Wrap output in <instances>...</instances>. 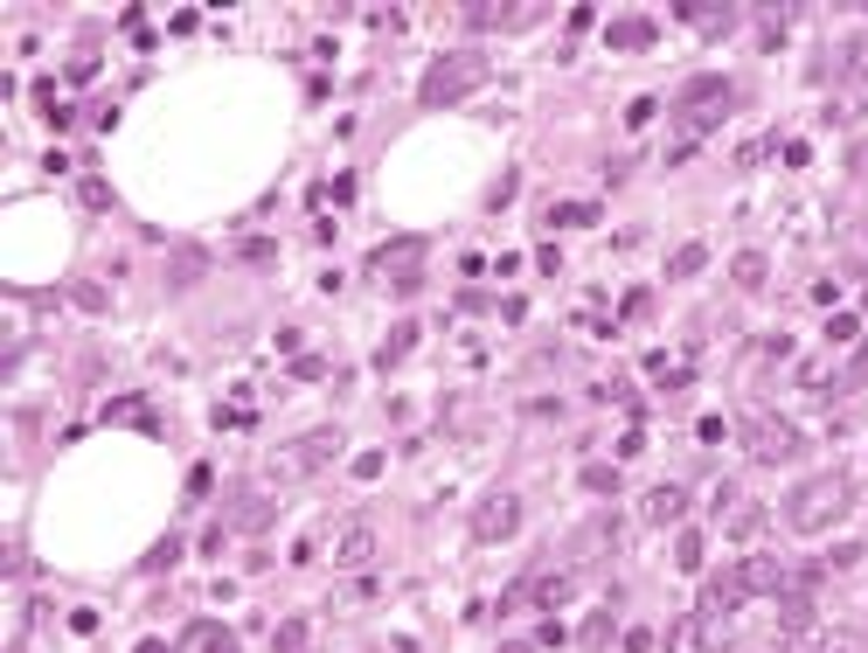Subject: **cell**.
Returning a JSON list of instances; mask_svg holds the SVG:
<instances>
[{
    "instance_id": "24",
    "label": "cell",
    "mask_w": 868,
    "mask_h": 653,
    "mask_svg": "<svg viewBox=\"0 0 868 653\" xmlns=\"http://www.w3.org/2000/svg\"><path fill=\"white\" fill-rule=\"evenodd\" d=\"M306 640H313V625L306 619H285L278 633H272V653H306Z\"/></svg>"
},
{
    "instance_id": "30",
    "label": "cell",
    "mask_w": 868,
    "mask_h": 653,
    "mask_svg": "<svg viewBox=\"0 0 868 653\" xmlns=\"http://www.w3.org/2000/svg\"><path fill=\"white\" fill-rule=\"evenodd\" d=\"M195 278H202V251L188 244V251H181V257H174V285H195Z\"/></svg>"
},
{
    "instance_id": "18",
    "label": "cell",
    "mask_w": 868,
    "mask_h": 653,
    "mask_svg": "<svg viewBox=\"0 0 868 653\" xmlns=\"http://www.w3.org/2000/svg\"><path fill=\"white\" fill-rule=\"evenodd\" d=\"M417 348V320H404V327H389V341L376 348V369H397V361Z\"/></svg>"
},
{
    "instance_id": "25",
    "label": "cell",
    "mask_w": 868,
    "mask_h": 653,
    "mask_svg": "<svg viewBox=\"0 0 868 653\" xmlns=\"http://www.w3.org/2000/svg\"><path fill=\"white\" fill-rule=\"evenodd\" d=\"M702 265H708V251H702V244H681V251L667 257V278H695Z\"/></svg>"
},
{
    "instance_id": "32",
    "label": "cell",
    "mask_w": 868,
    "mask_h": 653,
    "mask_svg": "<svg viewBox=\"0 0 868 653\" xmlns=\"http://www.w3.org/2000/svg\"><path fill=\"white\" fill-rule=\"evenodd\" d=\"M584 487H591V493H612L619 473H612V466H584Z\"/></svg>"
},
{
    "instance_id": "1",
    "label": "cell",
    "mask_w": 868,
    "mask_h": 653,
    "mask_svg": "<svg viewBox=\"0 0 868 653\" xmlns=\"http://www.w3.org/2000/svg\"><path fill=\"white\" fill-rule=\"evenodd\" d=\"M848 508H855V480L848 473H813V480H799L793 493H785V521H793L799 535L834 529Z\"/></svg>"
},
{
    "instance_id": "13",
    "label": "cell",
    "mask_w": 868,
    "mask_h": 653,
    "mask_svg": "<svg viewBox=\"0 0 868 653\" xmlns=\"http://www.w3.org/2000/svg\"><path fill=\"white\" fill-rule=\"evenodd\" d=\"M223 529H236V535H257V529H272V501H265V493H236V501H229V514H223Z\"/></svg>"
},
{
    "instance_id": "23",
    "label": "cell",
    "mask_w": 868,
    "mask_h": 653,
    "mask_svg": "<svg viewBox=\"0 0 868 653\" xmlns=\"http://www.w3.org/2000/svg\"><path fill=\"white\" fill-rule=\"evenodd\" d=\"M612 535H619V521H584V529H576V557H598Z\"/></svg>"
},
{
    "instance_id": "39",
    "label": "cell",
    "mask_w": 868,
    "mask_h": 653,
    "mask_svg": "<svg viewBox=\"0 0 868 653\" xmlns=\"http://www.w3.org/2000/svg\"><path fill=\"white\" fill-rule=\"evenodd\" d=\"M133 653H167V646H161V640H140V646H133Z\"/></svg>"
},
{
    "instance_id": "5",
    "label": "cell",
    "mask_w": 868,
    "mask_h": 653,
    "mask_svg": "<svg viewBox=\"0 0 868 653\" xmlns=\"http://www.w3.org/2000/svg\"><path fill=\"white\" fill-rule=\"evenodd\" d=\"M466 529H472V542H514V529H521V493H508V487L480 493Z\"/></svg>"
},
{
    "instance_id": "19",
    "label": "cell",
    "mask_w": 868,
    "mask_h": 653,
    "mask_svg": "<svg viewBox=\"0 0 868 653\" xmlns=\"http://www.w3.org/2000/svg\"><path fill=\"white\" fill-rule=\"evenodd\" d=\"M778 625H785V633H806V625H813V591H785Z\"/></svg>"
},
{
    "instance_id": "7",
    "label": "cell",
    "mask_w": 868,
    "mask_h": 653,
    "mask_svg": "<svg viewBox=\"0 0 868 653\" xmlns=\"http://www.w3.org/2000/svg\"><path fill=\"white\" fill-rule=\"evenodd\" d=\"M723 633H729V619H716V612H681V619L667 625V653H716Z\"/></svg>"
},
{
    "instance_id": "12",
    "label": "cell",
    "mask_w": 868,
    "mask_h": 653,
    "mask_svg": "<svg viewBox=\"0 0 868 653\" xmlns=\"http://www.w3.org/2000/svg\"><path fill=\"white\" fill-rule=\"evenodd\" d=\"M570 598V578H529V584H514L501 605H535V612H556Z\"/></svg>"
},
{
    "instance_id": "15",
    "label": "cell",
    "mask_w": 868,
    "mask_h": 653,
    "mask_svg": "<svg viewBox=\"0 0 868 653\" xmlns=\"http://www.w3.org/2000/svg\"><path fill=\"white\" fill-rule=\"evenodd\" d=\"M604 42L625 49V57H640V49H653V21H646V14H619L612 29H604Z\"/></svg>"
},
{
    "instance_id": "6",
    "label": "cell",
    "mask_w": 868,
    "mask_h": 653,
    "mask_svg": "<svg viewBox=\"0 0 868 653\" xmlns=\"http://www.w3.org/2000/svg\"><path fill=\"white\" fill-rule=\"evenodd\" d=\"M425 237H397V244H376V257H368V265H376V278H389V285H397V293H417V285H425V272H417V265H425Z\"/></svg>"
},
{
    "instance_id": "34",
    "label": "cell",
    "mask_w": 868,
    "mask_h": 653,
    "mask_svg": "<svg viewBox=\"0 0 868 653\" xmlns=\"http://www.w3.org/2000/svg\"><path fill=\"white\" fill-rule=\"evenodd\" d=\"M653 112H661V104H653V98H633V104H625V125H646Z\"/></svg>"
},
{
    "instance_id": "29",
    "label": "cell",
    "mask_w": 868,
    "mask_h": 653,
    "mask_svg": "<svg viewBox=\"0 0 868 653\" xmlns=\"http://www.w3.org/2000/svg\"><path fill=\"white\" fill-rule=\"evenodd\" d=\"M674 563H681V570H702V535H695V529H681V542H674Z\"/></svg>"
},
{
    "instance_id": "28",
    "label": "cell",
    "mask_w": 868,
    "mask_h": 653,
    "mask_svg": "<svg viewBox=\"0 0 868 653\" xmlns=\"http://www.w3.org/2000/svg\"><path fill=\"white\" fill-rule=\"evenodd\" d=\"M736 285H744V293H757V285H765V257H757V251L736 257Z\"/></svg>"
},
{
    "instance_id": "16",
    "label": "cell",
    "mask_w": 868,
    "mask_h": 653,
    "mask_svg": "<svg viewBox=\"0 0 868 653\" xmlns=\"http://www.w3.org/2000/svg\"><path fill=\"white\" fill-rule=\"evenodd\" d=\"M744 584H750V598H757V591H778V598H785L793 570H785L778 557H744Z\"/></svg>"
},
{
    "instance_id": "36",
    "label": "cell",
    "mask_w": 868,
    "mask_h": 653,
    "mask_svg": "<svg viewBox=\"0 0 868 653\" xmlns=\"http://www.w3.org/2000/svg\"><path fill=\"white\" fill-rule=\"evenodd\" d=\"M293 376H299V382H320V376H327V361H313V355H299V361H293Z\"/></svg>"
},
{
    "instance_id": "11",
    "label": "cell",
    "mask_w": 868,
    "mask_h": 653,
    "mask_svg": "<svg viewBox=\"0 0 868 653\" xmlns=\"http://www.w3.org/2000/svg\"><path fill=\"white\" fill-rule=\"evenodd\" d=\"M334 452H340V438H334V431H320V438H306V446H285L272 466H278V473H313V466H327Z\"/></svg>"
},
{
    "instance_id": "31",
    "label": "cell",
    "mask_w": 868,
    "mask_h": 653,
    "mask_svg": "<svg viewBox=\"0 0 868 653\" xmlns=\"http://www.w3.org/2000/svg\"><path fill=\"white\" fill-rule=\"evenodd\" d=\"M174 563H181V542H174V535H167V542H161V550H153V557H146V563H140V570H174Z\"/></svg>"
},
{
    "instance_id": "38",
    "label": "cell",
    "mask_w": 868,
    "mask_h": 653,
    "mask_svg": "<svg viewBox=\"0 0 868 653\" xmlns=\"http://www.w3.org/2000/svg\"><path fill=\"white\" fill-rule=\"evenodd\" d=\"M208 487H216V473H208V466H195V473H188V501H202Z\"/></svg>"
},
{
    "instance_id": "22",
    "label": "cell",
    "mask_w": 868,
    "mask_h": 653,
    "mask_svg": "<svg viewBox=\"0 0 868 653\" xmlns=\"http://www.w3.org/2000/svg\"><path fill=\"white\" fill-rule=\"evenodd\" d=\"M681 21H688V29H702V35H723L736 14H729V8H681Z\"/></svg>"
},
{
    "instance_id": "17",
    "label": "cell",
    "mask_w": 868,
    "mask_h": 653,
    "mask_svg": "<svg viewBox=\"0 0 868 653\" xmlns=\"http://www.w3.org/2000/svg\"><path fill=\"white\" fill-rule=\"evenodd\" d=\"M640 514H646V521H661V529H667V521H681V514H688V487H653Z\"/></svg>"
},
{
    "instance_id": "40",
    "label": "cell",
    "mask_w": 868,
    "mask_h": 653,
    "mask_svg": "<svg viewBox=\"0 0 868 653\" xmlns=\"http://www.w3.org/2000/svg\"><path fill=\"white\" fill-rule=\"evenodd\" d=\"M827 653H868V646H827Z\"/></svg>"
},
{
    "instance_id": "10",
    "label": "cell",
    "mask_w": 868,
    "mask_h": 653,
    "mask_svg": "<svg viewBox=\"0 0 868 653\" xmlns=\"http://www.w3.org/2000/svg\"><path fill=\"white\" fill-rule=\"evenodd\" d=\"M174 653H244L236 646V633L223 619H195V625H181V646Z\"/></svg>"
},
{
    "instance_id": "37",
    "label": "cell",
    "mask_w": 868,
    "mask_h": 653,
    "mask_svg": "<svg viewBox=\"0 0 868 653\" xmlns=\"http://www.w3.org/2000/svg\"><path fill=\"white\" fill-rule=\"evenodd\" d=\"M70 299H76V306H91V313H104V293H98V285H70Z\"/></svg>"
},
{
    "instance_id": "8",
    "label": "cell",
    "mask_w": 868,
    "mask_h": 653,
    "mask_svg": "<svg viewBox=\"0 0 868 653\" xmlns=\"http://www.w3.org/2000/svg\"><path fill=\"white\" fill-rule=\"evenodd\" d=\"M744 598H750V584H744V563H729V570H716V578H702L695 612H716V619H729V612H744Z\"/></svg>"
},
{
    "instance_id": "20",
    "label": "cell",
    "mask_w": 868,
    "mask_h": 653,
    "mask_svg": "<svg viewBox=\"0 0 868 653\" xmlns=\"http://www.w3.org/2000/svg\"><path fill=\"white\" fill-rule=\"evenodd\" d=\"M861 70H868V35H848V42H840V57H834V76H848V84H855Z\"/></svg>"
},
{
    "instance_id": "9",
    "label": "cell",
    "mask_w": 868,
    "mask_h": 653,
    "mask_svg": "<svg viewBox=\"0 0 868 653\" xmlns=\"http://www.w3.org/2000/svg\"><path fill=\"white\" fill-rule=\"evenodd\" d=\"M334 563H340V570H368V563H376V529H368V521H340Z\"/></svg>"
},
{
    "instance_id": "2",
    "label": "cell",
    "mask_w": 868,
    "mask_h": 653,
    "mask_svg": "<svg viewBox=\"0 0 868 653\" xmlns=\"http://www.w3.org/2000/svg\"><path fill=\"white\" fill-rule=\"evenodd\" d=\"M729 112H736V84H729V76H688L681 98H674V133H681V146H695L702 133H716Z\"/></svg>"
},
{
    "instance_id": "35",
    "label": "cell",
    "mask_w": 868,
    "mask_h": 653,
    "mask_svg": "<svg viewBox=\"0 0 868 653\" xmlns=\"http://www.w3.org/2000/svg\"><path fill=\"white\" fill-rule=\"evenodd\" d=\"M695 438H702V446H716V438H729V425H723V417H702Z\"/></svg>"
},
{
    "instance_id": "21",
    "label": "cell",
    "mask_w": 868,
    "mask_h": 653,
    "mask_svg": "<svg viewBox=\"0 0 868 653\" xmlns=\"http://www.w3.org/2000/svg\"><path fill=\"white\" fill-rule=\"evenodd\" d=\"M563 223H570V229H591L598 208H591V202H556V208H549V229H563Z\"/></svg>"
},
{
    "instance_id": "14",
    "label": "cell",
    "mask_w": 868,
    "mask_h": 653,
    "mask_svg": "<svg viewBox=\"0 0 868 653\" xmlns=\"http://www.w3.org/2000/svg\"><path fill=\"white\" fill-rule=\"evenodd\" d=\"M535 21V8H501V0H472L466 8V29H521Z\"/></svg>"
},
{
    "instance_id": "33",
    "label": "cell",
    "mask_w": 868,
    "mask_h": 653,
    "mask_svg": "<svg viewBox=\"0 0 868 653\" xmlns=\"http://www.w3.org/2000/svg\"><path fill=\"white\" fill-rule=\"evenodd\" d=\"M76 195H84V208H112V188H104V181H84Z\"/></svg>"
},
{
    "instance_id": "4",
    "label": "cell",
    "mask_w": 868,
    "mask_h": 653,
    "mask_svg": "<svg viewBox=\"0 0 868 653\" xmlns=\"http://www.w3.org/2000/svg\"><path fill=\"white\" fill-rule=\"evenodd\" d=\"M736 446H744L750 466H793V459L806 452V431H793L778 410H750L744 431H736Z\"/></svg>"
},
{
    "instance_id": "27",
    "label": "cell",
    "mask_w": 868,
    "mask_h": 653,
    "mask_svg": "<svg viewBox=\"0 0 868 653\" xmlns=\"http://www.w3.org/2000/svg\"><path fill=\"white\" fill-rule=\"evenodd\" d=\"M576 640H584L591 653H598V646H612V612H591V619H584V633H576Z\"/></svg>"
},
{
    "instance_id": "26",
    "label": "cell",
    "mask_w": 868,
    "mask_h": 653,
    "mask_svg": "<svg viewBox=\"0 0 868 653\" xmlns=\"http://www.w3.org/2000/svg\"><path fill=\"white\" fill-rule=\"evenodd\" d=\"M827 341H834V348L861 341V313H834V320H827Z\"/></svg>"
},
{
    "instance_id": "3",
    "label": "cell",
    "mask_w": 868,
    "mask_h": 653,
    "mask_svg": "<svg viewBox=\"0 0 868 653\" xmlns=\"http://www.w3.org/2000/svg\"><path fill=\"white\" fill-rule=\"evenodd\" d=\"M487 84V49H445V57L425 70V84H417V98L431 104V112H445V104H459Z\"/></svg>"
}]
</instances>
